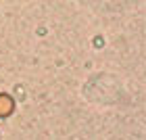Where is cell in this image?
<instances>
[{
  "mask_svg": "<svg viewBox=\"0 0 146 140\" xmlns=\"http://www.w3.org/2000/svg\"><path fill=\"white\" fill-rule=\"evenodd\" d=\"M15 98H13L11 94H6V92H0V119H6L11 117L13 113H15Z\"/></svg>",
  "mask_w": 146,
  "mask_h": 140,
  "instance_id": "1",
  "label": "cell"
}]
</instances>
